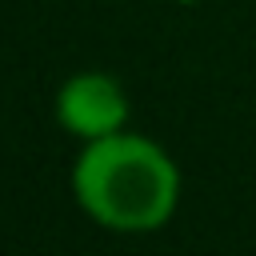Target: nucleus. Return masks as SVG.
Instances as JSON below:
<instances>
[{
  "label": "nucleus",
  "instance_id": "f257e3e1",
  "mask_svg": "<svg viewBox=\"0 0 256 256\" xmlns=\"http://www.w3.org/2000/svg\"><path fill=\"white\" fill-rule=\"evenodd\" d=\"M76 204L108 232H156L180 204V168L148 136L112 132L88 140L72 164Z\"/></svg>",
  "mask_w": 256,
  "mask_h": 256
},
{
  "label": "nucleus",
  "instance_id": "f03ea898",
  "mask_svg": "<svg viewBox=\"0 0 256 256\" xmlns=\"http://www.w3.org/2000/svg\"><path fill=\"white\" fill-rule=\"evenodd\" d=\"M56 120L72 136L100 140L112 132H124L128 124V92L108 72H76L56 92Z\"/></svg>",
  "mask_w": 256,
  "mask_h": 256
},
{
  "label": "nucleus",
  "instance_id": "7ed1b4c3",
  "mask_svg": "<svg viewBox=\"0 0 256 256\" xmlns=\"http://www.w3.org/2000/svg\"><path fill=\"white\" fill-rule=\"evenodd\" d=\"M176 4H196V0H176Z\"/></svg>",
  "mask_w": 256,
  "mask_h": 256
}]
</instances>
